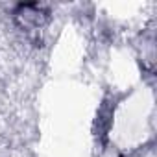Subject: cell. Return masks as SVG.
Instances as JSON below:
<instances>
[{
    "mask_svg": "<svg viewBox=\"0 0 157 157\" xmlns=\"http://www.w3.org/2000/svg\"><path fill=\"white\" fill-rule=\"evenodd\" d=\"M46 10L41 4H21L15 11L19 24L26 30H39L46 21Z\"/></svg>",
    "mask_w": 157,
    "mask_h": 157,
    "instance_id": "cell-1",
    "label": "cell"
}]
</instances>
